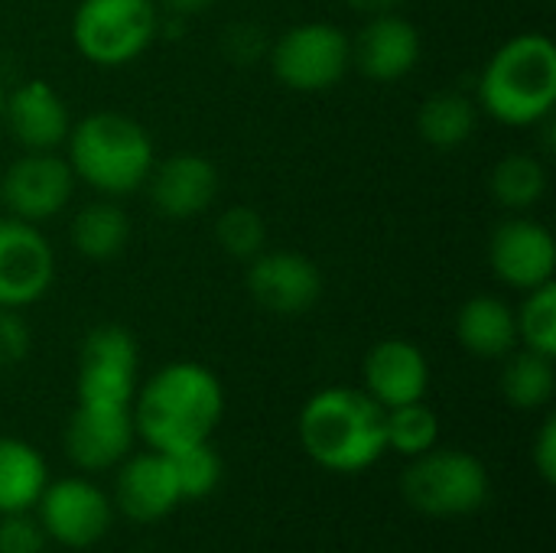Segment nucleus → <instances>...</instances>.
I'll return each mask as SVG.
<instances>
[{
    "label": "nucleus",
    "instance_id": "nucleus-1",
    "mask_svg": "<svg viewBox=\"0 0 556 553\" xmlns=\"http://www.w3.org/2000/svg\"><path fill=\"white\" fill-rule=\"evenodd\" d=\"M225 414L218 375L199 362H169L137 388L130 417L137 437L156 453H179L208 443Z\"/></svg>",
    "mask_w": 556,
    "mask_h": 553
},
{
    "label": "nucleus",
    "instance_id": "nucleus-2",
    "mask_svg": "<svg viewBox=\"0 0 556 553\" xmlns=\"http://www.w3.org/2000/svg\"><path fill=\"white\" fill-rule=\"evenodd\" d=\"M384 407L365 388H323L316 391L296 420L306 456L339 476L371 469L388 453Z\"/></svg>",
    "mask_w": 556,
    "mask_h": 553
},
{
    "label": "nucleus",
    "instance_id": "nucleus-3",
    "mask_svg": "<svg viewBox=\"0 0 556 553\" xmlns=\"http://www.w3.org/2000/svg\"><path fill=\"white\" fill-rule=\"evenodd\" d=\"M65 160L88 189L104 199H121L137 192L153 163V137L147 127L121 111H91L72 124L65 137Z\"/></svg>",
    "mask_w": 556,
    "mask_h": 553
},
{
    "label": "nucleus",
    "instance_id": "nucleus-4",
    "mask_svg": "<svg viewBox=\"0 0 556 553\" xmlns=\"http://www.w3.org/2000/svg\"><path fill=\"white\" fill-rule=\"evenodd\" d=\"M479 104L508 127H538L556 104V46L547 33H518L485 62Z\"/></svg>",
    "mask_w": 556,
    "mask_h": 553
},
{
    "label": "nucleus",
    "instance_id": "nucleus-5",
    "mask_svg": "<svg viewBox=\"0 0 556 553\" xmlns=\"http://www.w3.org/2000/svg\"><path fill=\"white\" fill-rule=\"evenodd\" d=\"M72 46L98 68L137 62L160 33L156 0H78L72 13Z\"/></svg>",
    "mask_w": 556,
    "mask_h": 553
},
{
    "label": "nucleus",
    "instance_id": "nucleus-6",
    "mask_svg": "<svg viewBox=\"0 0 556 553\" xmlns=\"http://www.w3.org/2000/svg\"><path fill=\"white\" fill-rule=\"evenodd\" d=\"M404 499L427 518H466L489 499V469L466 450H427L401 479Z\"/></svg>",
    "mask_w": 556,
    "mask_h": 553
},
{
    "label": "nucleus",
    "instance_id": "nucleus-7",
    "mask_svg": "<svg viewBox=\"0 0 556 553\" xmlns=\"http://www.w3.org/2000/svg\"><path fill=\"white\" fill-rule=\"evenodd\" d=\"M277 81L300 95H319L336 88L352 65V42L342 26L326 20H306L280 33L267 49Z\"/></svg>",
    "mask_w": 556,
    "mask_h": 553
},
{
    "label": "nucleus",
    "instance_id": "nucleus-8",
    "mask_svg": "<svg viewBox=\"0 0 556 553\" xmlns=\"http://www.w3.org/2000/svg\"><path fill=\"white\" fill-rule=\"evenodd\" d=\"M137 368H140L137 339L114 323L94 326L78 345V375H75L78 404L130 407L137 394Z\"/></svg>",
    "mask_w": 556,
    "mask_h": 553
},
{
    "label": "nucleus",
    "instance_id": "nucleus-9",
    "mask_svg": "<svg viewBox=\"0 0 556 553\" xmlns=\"http://www.w3.org/2000/svg\"><path fill=\"white\" fill-rule=\"evenodd\" d=\"M75 173L59 150H23L0 176V202L20 222L55 218L75 192Z\"/></svg>",
    "mask_w": 556,
    "mask_h": 553
},
{
    "label": "nucleus",
    "instance_id": "nucleus-10",
    "mask_svg": "<svg viewBox=\"0 0 556 553\" xmlns=\"http://www.w3.org/2000/svg\"><path fill=\"white\" fill-rule=\"evenodd\" d=\"M36 508H39L42 535L72 551L94 548L108 535L114 518L111 499L81 476L46 482Z\"/></svg>",
    "mask_w": 556,
    "mask_h": 553
},
{
    "label": "nucleus",
    "instance_id": "nucleus-11",
    "mask_svg": "<svg viewBox=\"0 0 556 553\" xmlns=\"http://www.w3.org/2000/svg\"><path fill=\"white\" fill-rule=\"evenodd\" d=\"M55 280V254L33 222L0 218V306L26 310Z\"/></svg>",
    "mask_w": 556,
    "mask_h": 553
},
{
    "label": "nucleus",
    "instance_id": "nucleus-12",
    "mask_svg": "<svg viewBox=\"0 0 556 553\" xmlns=\"http://www.w3.org/2000/svg\"><path fill=\"white\" fill-rule=\"evenodd\" d=\"M248 293L274 316H300L323 297V271L300 251H261L248 261Z\"/></svg>",
    "mask_w": 556,
    "mask_h": 553
},
{
    "label": "nucleus",
    "instance_id": "nucleus-13",
    "mask_svg": "<svg viewBox=\"0 0 556 553\" xmlns=\"http://www.w3.org/2000/svg\"><path fill=\"white\" fill-rule=\"evenodd\" d=\"M489 264L498 284L511 290H534L554 280L556 244L547 225L531 215L505 218L489 238Z\"/></svg>",
    "mask_w": 556,
    "mask_h": 553
},
{
    "label": "nucleus",
    "instance_id": "nucleus-14",
    "mask_svg": "<svg viewBox=\"0 0 556 553\" xmlns=\"http://www.w3.org/2000/svg\"><path fill=\"white\" fill-rule=\"evenodd\" d=\"M153 209L169 222H186L212 209L218 199V169L208 156L182 150L153 163L147 176Z\"/></svg>",
    "mask_w": 556,
    "mask_h": 553
},
{
    "label": "nucleus",
    "instance_id": "nucleus-15",
    "mask_svg": "<svg viewBox=\"0 0 556 553\" xmlns=\"http://www.w3.org/2000/svg\"><path fill=\"white\" fill-rule=\"evenodd\" d=\"M134 417L130 407H101L78 404L65 424V453L85 473L114 469L134 447Z\"/></svg>",
    "mask_w": 556,
    "mask_h": 553
},
{
    "label": "nucleus",
    "instance_id": "nucleus-16",
    "mask_svg": "<svg viewBox=\"0 0 556 553\" xmlns=\"http://www.w3.org/2000/svg\"><path fill=\"white\" fill-rule=\"evenodd\" d=\"M3 127L23 150H59L65 147L72 117L52 81L29 78L3 95Z\"/></svg>",
    "mask_w": 556,
    "mask_h": 553
},
{
    "label": "nucleus",
    "instance_id": "nucleus-17",
    "mask_svg": "<svg viewBox=\"0 0 556 553\" xmlns=\"http://www.w3.org/2000/svg\"><path fill=\"white\" fill-rule=\"evenodd\" d=\"M420 52H424L420 29L397 10L368 16L358 39L352 42V62L362 68L365 78L381 85L407 78L417 68Z\"/></svg>",
    "mask_w": 556,
    "mask_h": 553
},
{
    "label": "nucleus",
    "instance_id": "nucleus-18",
    "mask_svg": "<svg viewBox=\"0 0 556 553\" xmlns=\"http://www.w3.org/2000/svg\"><path fill=\"white\" fill-rule=\"evenodd\" d=\"M365 391L384 407H401L427 398L430 388V362L424 349L410 339H381L368 349L362 362Z\"/></svg>",
    "mask_w": 556,
    "mask_h": 553
},
{
    "label": "nucleus",
    "instance_id": "nucleus-19",
    "mask_svg": "<svg viewBox=\"0 0 556 553\" xmlns=\"http://www.w3.org/2000/svg\"><path fill=\"white\" fill-rule=\"evenodd\" d=\"M117 486H114V502L117 508L140 525H153L163 521L179 502V486H176V473L166 453L147 450L137 456H124L117 463Z\"/></svg>",
    "mask_w": 556,
    "mask_h": 553
},
{
    "label": "nucleus",
    "instance_id": "nucleus-20",
    "mask_svg": "<svg viewBox=\"0 0 556 553\" xmlns=\"http://www.w3.org/2000/svg\"><path fill=\"white\" fill-rule=\"evenodd\" d=\"M456 339L476 359H505L518 349L515 310L492 293L469 297L456 313Z\"/></svg>",
    "mask_w": 556,
    "mask_h": 553
},
{
    "label": "nucleus",
    "instance_id": "nucleus-21",
    "mask_svg": "<svg viewBox=\"0 0 556 553\" xmlns=\"http://www.w3.org/2000/svg\"><path fill=\"white\" fill-rule=\"evenodd\" d=\"M49 482L46 460L16 437H0V518L33 512Z\"/></svg>",
    "mask_w": 556,
    "mask_h": 553
},
{
    "label": "nucleus",
    "instance_id": "nucleus-22",
    "mask_svg": "<svg viewBox=\"0 0 556 553\" xmlns=\"http://www.w3.org/2000/svg\"><path fill=\"white\" fill-rule=\"evenodd\" d=\"M130 238V222L114 199L88 202L75 212L68 225L72 248L88 261H114Z\"/></svg>",
    "mask_w": 556,
    "mask_h": 553
},
{
    "label": "nucleus",
    "instance_id": "nucleus-23",
    "mask_svg": "<svg viewBox=\"0 0 556 553\" xmlns=\"http://www.w3.org/2000/svg\"><path fill=\"white\" fill-rule=\"evenodd\" d=\"M479 104L463 91H437L417 111V134L437 150H456L476 134Z\"/></svg>",
    "mask_w": 556,
    "mask_h": 553
},
{
    "label": "nucleus",
    "instance_id": "nucleus-24",
    "mask_svg": "<svg viewBox=\"0 0 556 553\" xmlns=\"http://www.w3.org/2000/svg\"><path fill=\"white\" fill-rule=\"evenodd\" d=\"M556 391V372L554 359L521 349V352H508L505 355V368H502V394L508 404H515L518 411H541L554 401Z\"/></svg>",
    "mask_w": 556,
    "mask_h": 553
},
{
    "label": "nucleus",
    "instance_id": "nucleus-25",
    "mask_svg": "<svg viewBox=\"0 0 556 553\" xmlns=\"http://www.w3.org/2000/svg\"><path fill=\"white\" fill-rule=\"evenodd\" d=\"M492 199L508 212L534 209L547 192V169L534 153H505L489 176Z\"/></svg>",
    "mask_w": 556,
    "mask_h": 553
},
{
    "label": "nucleus",
    "instance_id": "nucleus-26",
    "mask_svg": "<svg viewBox=\"0 0 556 553\" xmlns=\"http://www.w3.org/2000/svg\"><path fill=\"white\" fill-rule=\"evenodd\" d=\"M384 437H388V450L414 460V456H424L427 450L437 447L440 420L424 401L401 404V407H391L384 414Z\"/></svg>",
    "mask_w": 556,
    "mask_h": 553
},
{
    "label": "nucleus",
    "instance_id": "nucleus-27",
    "mask_svg": "<svg viewBox=\"0 0 556 553\" xmlns=\"http://www.w3.org/2000/svg\"><path fill=\"white\" fill-rule=\"evenodd\" d=\"M518 342L531 352L556 355V284H544L525 293V303L515 310Z\"/></svg>",
    "mask_w": 556,
    "mask_h": 553
},
{
    "label": "nucleus",
    "instance_id": "nucleus-28",
    "mask_svg": "<svg viewBox=\"0 0 556 553\" xmlns=\"http://www.w3.org/2000/svg\"><path fill=\"white\" fill-rule=\"evenodd\" d=\"M215 241L235 261H251L264 251L267 225L257 209L251 205H228L215 222Z\"/></svg>",
    "mask_w": 556,
    "mask_h": 553
},
{
    "label": "nucleus",
    "instance_id": "nucleus-29",
    "mask_svg": "<svg viewBox=\"0 0 556 553\" xmlns=\"http://www.w3.org/2000/svg\"><path fill=\"white\" fill-rule=\"evenodd\" d=\"M169 463H173L182 502L208 499L222 482V456L212 450V443H195L189 450H179L169 456Z\"/></svg>",
    "mask_w": 556,
    "mask_h": 553
},
{
    "label": "nucleus",
    "instance_id": "nucleus-30",
    "mask_svg": "<svg viewBox=\"0 0 556 553\" xmlns=\"http://www.w3.org/2000/svg\"><path fill=\"white\" fill-rule=\"evenodd\" d=\"M222 49L231 62H241V65H251L257 59L267 55L270 42H267V33L257 26V23H231L225 29V39H222Z\"/></svg>",
    "mask_w": 556,
    "mask_h": 553
},
{
    "label": "nucleus",
    "instance_id": "nucleus-31",
    "mask_svg": "<svg viewBox=\"0 0 556 553\" xmlns=\"http://www.w3.org/2000/svg\"><path fill=\"white\" fill-rule=\"evenodd\" d=\"M42 548L46 535L26 512L0 518V553H42Z\"/></svg>",
    "mask_w": 556,
    "mask_h": 553
},
{
    "label": "nucleus",
    "instance_id": "nucleus-32",
    "mask_svg": "<svg viewBox=\"0 0 556 553\" xmlns=\"http://www.w3.org/2000/svg\"><path fill=\"white\" fill-rule=\"evenodd\" d=\"M29 352V326L20 310L0 306V368H13Z\"/></svg>",
    "mask_w": 556,
    "mask_h": 553
},
{
    "label": "nucleus",
    "instance_id": "nucleus-33",
    "mask_svg": "<svg viewBox=\"0 0 556 553\" xmlns=\"http://www.w3.org/2000/svg\"><path fill=\"white\" fill-rule=\"evenodd\" d=\"M534 466H538V476L554 486L556 482V417H547L538 430V440H534Z\"/></svg>",
    "mask_w": 556,
    "mask_h": 553
},
{
    "label": "nucleus",
    "instance_id": "nucleus-34",
    "mask_svg": "<svg viewBox=\"0 0 556 553\" xmlns=\"http://www.w3.org/2000/svg\"><path fill=\"white\" fill-rule=\"evenodd\" d=\"M173 20H189V16H199L205 13L215 0H156Z\"/></svg>",
    "mask_w": 556,
    "mask_h": 553
},
{
    "label": "nucleus",
    "instance_id": "nucleus-35",
    "mask_svg": "<svg viewBox=\"0 0 556 553\" xmlns=\"http://www.w3.org/2000/svg\"><path fill=\"white\" fill-rule=\"evenodd\" d=\"M352 10L358 13H368V16H378V13H394L404 0H349Z\"/></svg>",
    "mask_w": 556,
    "mask_h": 553
},
{
    "label": "nucleus",
    "instance_id": "nucleus-36",
    "mask_svg": "<svg viewBox=\"0 0 556 553\" xmlns=\"http://www.w3.org/2000/svg\"><path fill=\"white\" fill-rule=\"evenodd\" d=\"M0 130H3V88H0Z\"/></svg>",
    "mask_w": 556,
    "mask_h": 553
},
{
    "label": "nucleus",
    "instance_id": "nucleus-37",
    "mask_svg": "<svg viewBox=\"0 0 556 553\" xmlns=\"http://www.w3.org/2000/svg\"><path fill=\"white\" fill-rule=\"evenodd\" d=\"M0 212H3V202H0Z\"/></svg>",
    "mask_w": 556,
    "mask_h": 553
}]
</instances>
